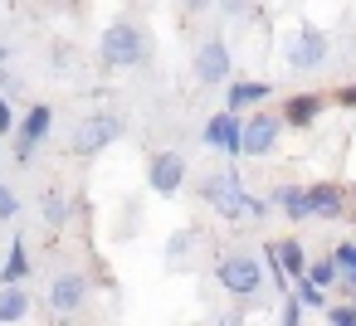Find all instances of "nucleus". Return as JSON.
Wrapping results in <instances>:
<instances>
[{
	"instance_id": "nucleus-1",
	"label": "nucleus",
	"mask_w": 356,
	"mask_h": 326,
	"mask_svg": "<svg viewBox=\"0 0 356 326\" xmlns=\"http://www.w3.org/2000/svg\"><path fill=\"white\" fill-rule=\"evenodd\" d=\"M200 200H205L220 219H229V224H239V219H264V214H268V205H264L259 195H249V185L239 180V171H215V175H205Z\"/></svg>"
},
{
	"instance_id": "nucleus-2",
	"label": "nucleus",
	"mask_w": 356,
	"mask_h": 326,
	"mask_svg": "<svg viewBox=\"0 0 356 326\" xmlns=\"http://www.w3.org/2000/svg\"><path fill=\"white\" fill-rule=\"evenodd\" d=\"M98 59H103V69H113V74L137 69V64L147 59V30H142L137 20H113V25L103 30Z\"/></svg>"
},
{
	"instance_id": "nucleus-3",
	"label": "nucleus",
	"mask_w": 356,
	"mask_h": 326,
	"mask_svg": "<svg viewBox=\"0 0 356 326\" xmlns=\"http://www.w3.org/2000/svg\"><path fill=\"white\" fill-rule=\"evenodd\" d=\"M122 132H127V122H122L118 112H88V117L74 127L69 146H74V156H98V151H108L113 141H122Z\"/></svg>"
},
{
	"instance_id": "nucleus-4",
	"label": "nucleus",
	"mask_w": 356,
	"mask_h": 326,
	"mask_svg": "<svg viewBox=\"0 0 356 326\" xmlns=\"http://www.w3.org/2000/svg\"><path fill=\"white\" fill-rule=\"evenodd\" d=\"M215 282H220L229 297H249V302H254V292L264 287V263H259L254 253H225V258L215 263Z\"/></svg>"
},
{
	"instance_id": "nucleus-5",
	"label": "nucleus",
	"mask_w": 356,
	"mask_h": 326,
	"mask_svg": "<svg viewBox=\"0 0 356 326\" xmlns=\"http://www.w3.org/2000/svg\"><path fill=\"white\" fill-rule=\"evenodd\" d=\"M327 30H317V25H302L298 35H293V44H288V69L293 74H317V69H327Z\"/></svg>"
},
{
	"instance_id": "nucleus-6",
	"label": "nucleus",
	"mask_w": 356,
	"mask_h": 326,
	"mask_svg": "<svg viewBox=\"0 0 356 326\" xmlns=\"http://www.w3.org/2000/svg\"><path fill=\"white\" fill-rule=\"evenodd\" d=\"M278 137H283V117L254 112V117L239 127V156H273V151H278Z\"/></svg>"
},
{
	"instance_id": "nucleus-7",
	"label": "nucleus",
	"mask_w": 356,
	"mask_h": 326,
	"mask_svg": "<svg viewBox=\"0 0 356 326\" xmlns=\"http://www.w3.org/2000/svg\"><path fill=\"white\" fill-rule=\"evenodd\" d=\"M49 127H54V108H49V103H35V108L20 117V127H15V161H20V166H30V156H35V146L49 137Z\"/></svg>"
},
{
	"instance_id": "nucleus-8",
	"label": "nucleus",
	"mask_w": 356,
	"mask_h": 326,
	"mask_svg": "<svg viewBox=\"0 0 356 326\" xmlns=\"http://www.w3.org/2000/svg\"><path fill=\"white\" fill-rule=\"evenodd\" d=\"M229 69H234V64H229V44H225V35H210V40L195 49V78L215 88V83H229Z\"/></svg>"
},
{
	"instance_id": "nucleus-9",
	"label": "nucleus",
	"mask_w": 356,
	"mask_h": 326,
	"mask_svg": "<svg viewBox=\"0 0 356 326\" xmlns=\"http://www.w3.org/2000/svg\"><path fill=\"white\" fill-rule=\"evenodd\" d=\"M147 185L156 195H181V185H186V156L181 151H156L147 161Z\"/></svg>"
},
{
	"instance_id": "nucleus-10",
	"label": "nucleus",
	"mask_w": 356,
	"mask_h": 326,
	"mask_svg": "<svg viewBox=\"0 0 356 326\" xmlns=\"http://www.w3.org/2000/svg\"><path fill=\"white\" fill-rule=\"evenodd\" d=\"M239 127H244V117L239 112H215V117H205V127H200V137H205V146L210 151H225V156H239Z\"/></svg>"
},
{
	"instance_id": "nucleus-11",
	"label": "nucleus",
	"mask_w": 356,
	"mask_h": 326,
	"mask_svg": "<svg viewBox=\"0 0 356 326\" xmlns=\"http://www.w3.org/2000/svg\"><path fill=\"white\" fill-rule=\"evenodd\" d=\"M302 195H307V219H341L346 214V185H337V180L302 185Z\"/></svg>"
},
{
	"instance_id": "nucleus-12",
	"label": "nucleus",
	"mask_w": 356,
	"mask_h": 326,
	"mask_svg": "<svg viewBox=\"0 0 356 326\" xmlns=\"http://www.w3.org/2000/svg\"><path fill=\"white\" fill-rule=\"evenodd\" d=\"M83 302H88V277L83 273H59L49 282V311L54 316H74Z\"/></svg>"
},
{
	"instance_id": "nucleus-13",
	"label": "nucleus",
	"mask_w": 356,
	"mask_h": 326,
	"mask_svg": "<svg viewBox=\"0 0 356 326\" xmlns=\"http://www.w3.org/2000/svg\"><path fill=\"white\" fill-rule=\"evenodd\" d=\"M322 108H327V98H317V93H293L278 117H283V127H312V122L322 117Z\"/></svg>"
},
{
	"instance_id": "nucleus-14",
	"label": "nucleus",
	"mask_w": 356,
	"mask_h": 326,
	"mask_svg": "<svg viewBox=\"0 0 356 326\" xmlns=\"http://www.w3.org/2000/svg\"><path fill=\"white\" fill-rule=\"evenodd\" d=\"M25 316H30L25 282H0V326H6V321H25Z\"/></svg>"
},
{
	"instance_id": "nucleus-15",
	"label": "nucleus",
	"mask_w": 356,
	"mask_h": 326,
	"mask_svg": "<svg viewBox=\"0 0 356 326\" xmlns=\"http://www.w3.org/2000/svg\"><path fill=\"white\" fill-rule=\"evenodd\" d=\"M268 93H273L268 83H249V78H239V83H229V93H225V108H229V112H244V108L264 103Z\"/></svg>"
},
{
	"instance_id": "nucleus-16",
	"label": "nucleus",
	"mask_w": 356,
	"mask_h": 326,
	"mask_svg": "<svg viewBox=\"0 0 356 326\" xmlns=\"http://www.w3.org/2000/svg\"><path fill=\"white\" fill-rule=\"evenodd\" d=\"M268 248H273V263H278L288 277H302L307 253H302V243H298V239H278V243H268Z\"/></svg>"
},
{
	"instance_id": "nucleus-17",
	"label": "nucleus",
	"mask_w": 356,
	"mask_h": 326,
	"mask_svg": "<svg viewBox=\"0 0 356 326\" xmlns=\"http://www.w3.org/2000/svg\"><path fill=\"white\" fill-rule=\"evenodd\" d=\"M30 253H25V239H15L10 243V258H6V268H0V282H25L30 277Z\"/></svg>"
},
{
	"instance_id": "nucleus-18",
	"label": "nucleus",
	"mask_w": 356,
	"mask_h": 326,
	"mask_svg": "<svg viewBox=\"0 0 356 326\" xmlns=\"http://www.w3.org/2000/svg\"><path fill=\"white\" fill-rule=\"evenodd\" d=\"M273 205H278L288 219H307V195H302V185H278V190H273Z\"/></svg>"
},
{
	"instance_id": "nucleus-19",
	"label": "nucleus",
	"mask_w": 356,
	"mask_h": 326,
	"mask_svg": "<svg viewBox=\"0 0 356 326\" xmlns=\"http://www.w3.org/2000/svg\"><path fill=\"white\" fill-rule=\"evenodd\" d=\"M40 214H44V224H49V229H64V224H69V200H64V190H44Z\"/></svg>"
},
{
	"instance_id": "nucleus-20",
	"label": "nucleus",
	"mask_w": 356,
	"mask_h": 326,
	"mask_svg": "<svg viewBox=\"0 0 356 326\" xmlns=\"http://www.w3.org/2000/svg\"><path fill=\"white\" fill-rule=\"evenodd\" d=\"M293 297H298L302 307H312V311L327 307V287H317V282H307V277H293Z\"/></svg>"
},
{
	"instance_id": "nucleus-21",
	"label": "nucleus",
	"mask_w": 356,
	"mask_h": 326,
	"mask_svg": "<svg viewBox=\"0 0 356 326\" xmlns=\"http://www.w3.org/2000/svg\"><path fill=\"white\" fill-rule=\"evenodd\" d=\"M302 277L332 292V287H337V263H332V258H317V263H307V268H302Z\"/></svg>"
},
{
	"instance_id": "nucleus-22",
	"label": "nucleus",
	"mask_w": 356,
	"mask_h": 326,
	"mask_svg": "<svg viewBox=\"0 0 356 326\" xmlns=\"http://www.w3.org/2000/svg\"><path fill=\"white\" fill-rule=\"evenodd\" d=\"M302 311H307V307L288 292V297H283V307H278V321H283V326H298V321H302Z\"/></svg>"
},
{
	"instance_id": "nucleus-23",
	"label": "nucleus",
	"mask_w": 356,
	"mask_h": 326,
	"mask_svg": "<svg viewBox=\"0 0 356 326\" xmlns=\"http://www.w3.org/2000/svg\"><path fill=\"white\" fill-rule=\"evenodd\" d=\"M332 326H356V302H341V307H322Z\"/></svg>"
},
{
	"instance_id": "nucleus-24",
	"label": "nucleus",
	"mask_w": 356,
	"mask_h": 326,
	"mask_svg": "<svg viewBox=\"0 0 356 326\" xmlns=\"http://www.w3.org/2000/svg\"><path fill=\"white\" fill-rule=\"evenodd\" d=\"M332 263H337V277H341V273L356 263V239H351V243H337V248H332Z\"/></svg>"
},
{
	"instance_id": "nucleus-25",
	"label": "nucleus",
	"mask_w": 356,
	"mask_h": 326,
	"mask_svg": "<svg viewBox=\"0 0 356 326\" xmlns=\"http://www.w3.org/2000/svg\"><path fill=\"white\" fill-rule=\"evenodd\" d=\"M20 214V195L10 185H0V219H15Z\"/></svg>"
},
{
	"instance_id": "nucleus-26",
	"label": "nucleus",
	"mask_w": 356,
	"mask_h": 326,
	"mask_svg": "<svg viewBox=\"0 0 356 326\" xmlns=\"http://www.w3.org/2000/svg\"><path fill=\"white\" fill-rule=\"evenodd\" d=\"M6 132H15V108H10L6 93H0V137H6Z\"/></svg>"
},
{
	"instance_id": "nucleus-27",
	"label": "nucleus",
	"mask_w": 356,
	"mask_h": 326,
	"mask_svg": "<svg viewBox=\"0 0 356 326\" xmlns=\"http://www.w3.org/2000/svg\"><path fill=\"white\" fill-rule=\"evenodd\" d=\"M225 15H254V0H215Z\"/></svg>"
},
{
	"instance_id": "nucleus-28",
	"label": "nucleus",
	"mask_w": 356,
	"mask_h": 326,
	"mask_svg": "<svg viewBox=\"0 0 356 326\" xmlns=\"http://www.w3.org/2000/svg\"><path fill=\"white\" fill-rule=\"evenodd\" d=\"M337 108L356 112V83H341V88H337Z\"/></svg>"
},
{
	"instance_id": "nucleus-29",
	"label": "nucleus",
	"mask_w": 356,
	"mask_h": 326,
	"mask_svg": "<svg viewBox=\"0 0 356 326\" xmlns=\"http://www.w3.org/2000/svg\"><path fill=\"white\" fill-rule=\"evenodd\" d=\"M186 248H191V234H176V239H171V243H166V258H181V253H186Z\"/></svg>"
},
{
	"instance_id": "nucleus-30",
	"label": "nucleus",
	"mask_w": 356,
	"mask_h": 326,
	"mask_svg": "<svg viewBox=\"0 0 356 326\" xmlns=\"http://www.w3.org/2000/svg\"><path fill=\"white\" fill-rule=\"evenodd\" d=\"M210 6H215V0H181V10H186V15H205Z\"/></svg>"
},
{
	"instance_id": "nucleus-31",
	"label": "nucleus",
	"mask_w": 356,
	"mask_h": 326,
	"mask_svg": "<svg viewBox=\"0 0 356 326\" xmlns=\"http://www.w3.org/2000/svg\"><path fill=\"white\" fill-rule=\"evenodd\" d=\"M15 88H20V83H15V74H10V69H0V93H6V98H10Z\"/></svg>"
}]
</instances>
